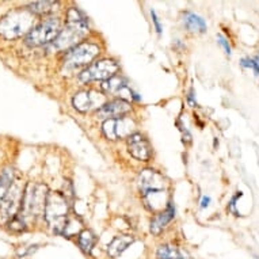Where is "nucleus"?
<instances>
[{"label":"nucleus","mask_w":259,"mask_h":259,"mask_svg":"<svg viewBox=\"0 0 259 259\" xmlns=\"http://www.w3.org/2000/svg\"><path fill=\"white\" fill-rule=\"evenodd\" d=\"M34 21V14L30 13L27 9L13 10L0 19V35L6 39L27 35L33 30Z\"/></svg>","instance_id":"obj_1"},{"label":"nucleus","mask_w":259,"mask_h":259,"mask_svg":"<svg viewBox=\"0 0 259 259\" xmlns=\"http://www.w3.org/2000/svg\"><path fill=\"white\" fill-rule=\"evenodd\" d=\"M68 201L64 194L59 191H52L48 193L47 205H45V220L51 225L57 234H63L64 227L67 223V216H68Z\"/></svg>","instance_id":"obj_2"},{"label":"nucleus","mask_w":259,"mask_h":259,"mask_svg":"<svg viewBox=\"0 0 259 259\" xmlns=\"http://www.w3.org/2000/svg\"><path fill=\"white\" fill-rule=\"evenodd\" d=\"M48 198V187L41 183H29L23 193L21 216L23 219L42 214Z\"/></svg>","instance_id":"obj_3"},{"label":"nucleus","mask_w":259,"mask_h":259,"mask_svg":"<svg viewBox=\"0 0 259 259\" xmlns=\"http://www.w3.org/2000/svg\"><path fill=\"white\" fill-rule=\"evenodd\" d=\"M61 33V22L59 18H49L41 22L38 26L33 27L29 34L26 35L25 42L29 47H41L53 42Z\"/></svg>","instance_id":"obj_4"},{"label":"nucleus","mask_w":259,"mask_h":259,"mask_svg":"<svg viewBox=\"0 0 259 259\" xmlns=\"http://www.w3.org/2000/svg\"><path fill=\"white\" fill-rule=\"evenodd\" d=\"M99 55L98 45L91 42L79 44L71 48L65 55V65L69 68H77L85 64H90Z\"/></svg>","instance_id":"obj_5"},{"label":"nucleus","mask_w":259,"mask_h":259,"mask_svg":"<svg viewBox=\"0 0 259 259\" xmlns=\"http://www.w3.org/2000/svg\"><path fill=\"white\" fill-rule=\"evenodd\" d=\"M118 65L113 60H101L90 65L89 68L80 73V80L84 83L94 80H109L115 76Z\"/></svg>","instance_id":"obj_6"},{"label":"nucleus","mask_w":259,"mask_h":259,"mask_svg":"<svg viewBox=\"0 0 259 259\" xmlns=\"http://www.w3.org/2000/svg\"><path fill=\"white\" fill-rule=\"evenodd\" d=\"M135 129H136V123L126 117L106 119L103 123V133L110 140L132 136L135 135Z\"/></svg>","instance_id":"obj_7"},{"label":"nucleus","mask_w":259,"mask_h":259,"mask_svg":"<svg viewBox=\"0 0 259 259\" xmlns=\"http://www.w3.org/2000/svg\"><path fill=\"white\" fill-rule=\"evenodd\" d=\"M23 193L25 190L18 182H14L13 187L10 189L9 194L6 196L2 205H0V210H2V216L5 220H11L13 217L18 214V210L22 206V200H23Z\"/></svg>","instance_id":"obj_8"},{"label":"nucleus","mask_w":259,"mask_h":259,"mask_svg":"<svg viewBox=\"0 0 259 259\" xmlns=\"http://www.w3.org/2000/svg\"><path fill=\"white\" fill-rule=\"evenodd\" d=\"M87 33V30L79 26L67 25V27L61 30V33L59 37L52 42V48L56 51H63V49H69V48L76 47V42L80 38H83V35Z\"/></svg>","instance_id":"obj_9"},{"label":"nucleus","mask_w":259,"mask_h":259,"mask_svg":"<svg viewBox=\"0 0 259 259\" xmlns=\"http://www.w3.org/2000/svg\"><path fill=\"white\" fill-rule=\"evenodd\" d=\"M140 189L143 194L149 196L164 190V178L155 170H144L140 174Z\"/></svg>","instance_id":"obj_10"},{"label":"nucleus","mask_w":259,"mask_h":259,"mask_svg":"<svg viewBox=\"0 0 259 259\" xmlns=\"http://www.w3.org/2000/svg\"><path fill=\"white\" fill-rule=\"evenodd\" d=\"M127 151L135 159L141 161L149 160L152 153L148 140L140 133H135L127 137Z\"/></svg>","instance_id":"obj_11"},{"label":"nucleus","mask_w":259,"mask_h":259,"mask_svg":"<svg viewBox=\"0 0 259 259\" xmlns=\"http://www.w3.org/2000/svg\"><path fill=\"white\" fill-rule=\"evenodd\" d=\"M127 111H131V105L125 102L123 99H117V101H111L109 103H105L98 111L97 115L98 118H119V115L126 114Z\"/></svg>","instance_id":"obj_12"},{"label":"nucleus","mask_w":259,"mask_h":259,"mask_svg":"<svg viewBox=\"0 0 259 259\" xmlns=\"http://www.w3.org/2000/svg\"><path fill=\"white\" fill-rule=\"evenodd\" d=\"M174 216L175 208L172 206V204H168L167 205L166 210H163V212L156 214V216L152 219V221H151V232H152L153 235L160 234L161 230L174 219Z\"/></svg>","instance_id":"obj_13"},{"label":"nucleus","mask_w":259,"mask_h":259,"mask_svg":"<svg viewBox=\"0 0 259 259\" xmlns=\"http://www.w3.org/2000/svg\"><path fill=\"white\" fill-rule=\"evenodd\" d=\"M133 243V238L129 235H122V236H115L110 242L107 247V254L110 255L111 258H117L121 255L123 251L126 250L127 247Z\"/></svg>","instance_id":"obj_14"},{"label":"nucleus","mask_w":259,"mask_h":259,"mask_svg":"<svg viewBox=\"0 0 259 259\" xmlns=\"http://www.w3.org/2000/svg\"><path fill=\"white\" fill-rule=\"evenodd\" d=\"M183 23L189 31L191 33H205L206 31V23L200 15L193 13H186L183 17Z\"/></svg>","instance_id":"obj_15"},{"label":"nucleus","mask_w":259,"mask_h":259,"mask_svg":"<svg viewBox=\"0 0 259 259\" xmlns=\"http://www.w3.org/2000/svg\"><path fill=\"white\" fill-rule=\"evenodd\" d=\"M14 185V171L11 167H7L3 170V172L0 174V205L6 198V196L9 194L10 189Z\"/></svg>","instance_id":"obj_16"},{"label":"nucleus","mask_w":259,"mask_h":259,"mask_svg":"<svg viewBox=\"0 0 259 259\" xmlns=\"http://www.w3.org/2000/svg\"><path fill=\"white\" fill-rule=\"evenodd\" d=\"M73 106L76 107L77 110L84 113V111H89L91 107L94 106V99L93 95L90 93H79L73 98Z\"/></svg>","instance_id":"obj_17"},{"label":"nucleus","mask_w":259,"mask_h":259,"mask_svg":"<svg viewBox=\"0 0 259 259\" xmlns=\"http://www.w3.org/2000/svg\"><path fill=\"white\" fill-rule=\"evenodd\" d=\"M57 6V2H34L27 6V10L34 15H44V14L52 13Z\"/></svg>","instance_id":"obj_18"},{"label":"nucleus","mask_w":259,"mask_h":259,"mask_svg":"<svg viewBox=\"0 0 259 259\" xmlns=\"http://www.w3.org/2000/svg\"><path fill=\"white\" fill-rule=\"evenodd\" d=\"M67 18H68V23L73 26H79V27H83V29L89 30V22H87V18L84 17V14L81 13L79 9H72L69 10L68 14H67Z\"/></svg>","instance_id":"obj_19"},{"label":"nucleus","mask_w":259,"mask_h":259,"mask_svg":"<svg viewBox=\"0 0 259 259\" xmlns=\"http://www.w3.org/2000/svg\"><path fill=\"white\" fill-rule=\"evenodd\" d=\"M157 258L159 259H187L185 258L182 251H179L174 246H160L157 250Z\"/></svg>","instance_id":"obj_20"},{"label":"nucleus","mask_w":259,"mask_h":259,"mask_svg":"<svg viewBox=\"0 0 259 259\" xmlns=\"http://www.w3.org/2000/svg\"><path fill=\"white\" fill-rule=\"evenodd\" d=\"M95 242H97V238L91 231H83V232L79 234V246L85 254L91 252V250L95 246Z\"/></svg>","instance_id":"obj_21"},{"label":"nucleus","mask_w":259,"mask_h":259,"mask_svg":"<svg viewBox=\"0 0 259 259\" xmlns=\"http://www.w3.org/2000/svg\"><path fill=\"white\" fill-rule=\"evenodd\" d=\"M102 89L106 91V93L110 94H122V91L126 89V84L123 83L122 79H118V77H111L109 80L102 84Z\"/></svg>","instance_id":"obj_22"},{"label":"nucleus","mask_w":259,"mask_h":259,"mask_svg":"<svg viewBox=\"0 0 259 259\" xmlns=\"http://www.w3.org/2000/svg\"><path fill=\"white\" fill-rule=\"evenodd\" d=\"M243 68H251L255 72V75H259V57H254V59H250V57H247V59H243L240 61Z\"/></svg>","instance_id":"obj_23"},{"label":"nucleus","mask_w":259,"mask_h":259,"mask_svg":"<svg viewBox=\"0 0 259 259\" xmlns=\"http://www.w3.org/2000/svg\"><path fill=\"white\" fill-rule=\"evenodd\" d=\"M151 17H152V21H153V25H155V29H156V33L157 34H161V26H160V22H159V18L156 17V13L151 10Z\"/></svg>","instance_id":"obj_24"},{"label":"nucleus","mask_w":259,"mask_h":259,"mask_svg":"<svg viewBox=\"0 0 259 259\" xmlns=\"http://www.w3.org/2000/svg\"><path fill=\"white\" fill-rule=\"evenodd\" d=\"M219 44H220L221 47L224 48V51L227 55L230 56L231 55V47H230V44H228V41L223 37V35H219Z\"/></svg>","instance_id":"obj_25"},{"label":"nucleus","mask_w":259,"mask_h":259,"mask_svg":"<svg viewBox=\"0 0 259 259\" xmlns=\"http://www.w3.org/2000/svg\"><path fill=\"white\" fill-rule=\"evenodd\" d=\"M209 204H210V198L206 196L202 197V200H201V208L204 209V208H208Z\"/></svg>","instance_id":"obj_26"},{"label":"nucleus","mask_w":259,"mask_h":259,"mask_svg":"<svg viewBox=\"0 0 259 259\" xmlns=\"http://www.w3.org/2000/svg\"><path fill=\"white\" fill-rule=\"evenodd\" d=\"M187 101L190 103V106H196V99H194V93H193V90H191L190 94L187 95Z\"/></svg>","instance_id":"obj_27"}]
</instances>
